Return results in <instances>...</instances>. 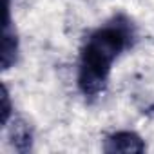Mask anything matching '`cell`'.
<instances>
[{
	"label": "cell",
	"instance_id": "6da1fadb",
	"mask_svg": "<svg viewBox=\"0 0 154 154\" xmlns=\"http://www.w3.org/2000/svg\"><path fill=\"white\" fill-rule=\"evenodd\" d=\"M136 40V29L129 17L116 15L93 31L82 51L78 63V89L87 98H96L107 85L114 60Z\"/></svg>",
	"mask_w": 154,
	"mask_h": 154
},
{
	"label": "cell",
	"instance_id": "277c9868",
	"mask_svg": "<svg viewBox=\"0 0 154 154\" xmlns=\"http://www.w3.org/2000/svg\"><path fill=\"white\" fill-rule=\"evenodd\" d=\"M11 143H13L15 150H18V152H27V150H31L33 136H31V129L27 127L26 122L15 120V125H13V129H11Z\"/></svg>",
	"mask_w": 154,
	"mask_h": 154
},
{
	"label": "cell",
	"instance_id": "8992f818",
	"mask_svg": "<svg viewBox=\"0 0 154 154\" xmlns=\"http://www.w3.org/2000/svg\"><path fill=\"white\" fill-rule=\"evenodd\" d=\"M6 2H9V0H6Z\"/></svg>",
	"mask_w": 154,
	"mask_h": 154
},
{
	"label": "cell",
	"instance_id": "3957f363",
	"mask_svg": "<svg viewBox=\"0 0 154 154\" xmlns=\"http://www.w3.org/2000/svg\"><path fill=\"white\" fill-rule=\"evenodd\" d=\"M18 54V38L11 26L9 17V2H6V17H4V31H2V69H9L17 62Z\"/></svg>",
	"mask_w": 154,
	"mask_h": 154
},
{
	"label": "cell",
	"instance_id": "5b68a950",
	"mask_svg": "<svg viewBox=\"0 0 154 154\" xmlns=\"http://www.w3.org/2000/svg\"><path fill=\"white\" fill-rule=\"evenodd\" d=\"M11 98H9V91L6 85H2V125H8L9 116H11Z\"/></svg>",
	"mask_w": 154,
	"mask_h": 154
},
{
	"label": "cell",
	"instance_id": "7a4b0ae2",
	"mask_svg": "<svg viewBox=\"0 0 154 154\" xmlns=\"http://www.w3.org/2000/svg\"><path fill=\"white\" fill-rule=\"evenodd\" d=\"M103 150L109 152V154H116V152H125V154L143 152L145 150V143L136 132H132V131H120V132H114V134L105 138Z\"/></svg>",
	"mask_w": 154,
	"mask_h": 154
}]
</instances>
